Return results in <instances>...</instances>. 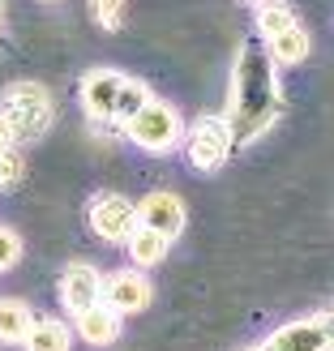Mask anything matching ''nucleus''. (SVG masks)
<instances>
[{
    "label": "nucleus",
    "mask_w": 334,
    "mask_h": 351,
    "mask_svg": "<svg viewBox=\"0 0 334 351\" xmlns=\"http://www.w3.org/2000/svg\"><path fill=\"white\" fill-rule=\"evenodd\" d=\"M17 257H22V240H17V232H9V227H0V270L17 266Z\"/></svg>",
    "instance_id": "obj_18"
},
{
    "label": "nucleus",
    "mask_w": 334,
    "mask_h": 351,
    "mask_svg": "<svg viewBox=\"0 0 334 351\" xmlns=\"http://www.w3.org/2000/svg\"><path fill=\"white\" fill-rule=\"evenodd\" d=\"M77 335L91 343V347H108V343H116V335H120V317H116L112 308L95 304V308L77 313Z\"/></svg>",
    "instance_id": "obj_10"
},
{
    "label": "nucleus",
    "mask_w": 334,
    "mask_h": 351,
    "mask_svg": "<svg viewBox=\"0 0 334 351\" xmlns=\"http://www.w3.org/2000/svg\"><path fill=\"white\" fill-rule=\"evenodd\" d=\"M253 351H330L326 339H322V330H318V317L313 322H287V326H278L274 335L253 347Z\"/></svg>",
    "instance_id": "obj_9"
},
{
    "label": "nucleus",
    "mask_w": 334,
    "mask_h": 351,
    "mask_svg": "<svg viewBox=\"0 0 334 351\" xmlns=\"http://www.w3.org/2000/svg\"><path fill=\"white\" fill-rule=\"evenodd\" d=\"M120 9H125V0H91L95 22H103V26H116L120 22Z\"/></svg>",
    "instance_id": "obj_19"
},
{
    "label": "nucleus",
    "mask_w": 334,
    "mask_h": 351,
    "mask_svg": "<svg viewBox=\"0 0 334 351\" xmlns=\"http://www.w3.org/2000/svg\"><path fill=\"white\" fill-rule=\"evenodd\" d=\"M22 343H26V351H69V326L64 322H34Z\"/></svg>",
    "instance_id": "obj_14"
},
{
    "label": "nucleus",
    "mask_w": 334,
    "mask_h": 351,
    "mask_svg": "<svg viewBox=\"0 0 334 351\" xmlns=\"http://www.w3.org/2000/svg\"><path fill=\"white\" fill-rule=\"evenodd\" d=\"M5 146H13V133H9V125H5V116H0V150Z\"/></svg>",
    "instance_id": "obj_21"
},
{
    "label": "nucleus",
    "mask_w": 334,
    "mask_h": 351,
    "mask_svg": "<svg viewBox=\"0 0 334 351\" xmlns=\"http://www.w3.org/2000/svg\"><path fill=\"white\" fill-rule=\"evenodd\" d=\"M125 244H129V257H133V266H137V270L159 266V261L167 257V240H163V236H154V232H146V227H133Z\"/></svg>",
    "instance_id": "obj_11"
},
{
    "label": "nucleus",
    "mask_w": 334,
    "mask_h": 351,
    "mask_svg": "<svg viewBox=\"0 0 334 351\" xmlns=\"http://www.w3.org/2000/svg\"><path fill=\"white\" fill-rule=\"evenodd\" d=\"M99 287H103V274L95 266H86V261H73V266L60 274V300L73 317L99 304Z\"/></svg>",
    "instance_id": "obj_7"
},
{
    "label": "nucleus",
    "mask_w": 334,
    "mask_h": 351,
    "mask_svg": "<svg viewBox=\"0 0 334 351\" xmlns=\"http://www.w3.org/2000/svg\"><path fill=\"white\" fill-rule=\"evenodd\" d=\"M22 176H26V154L17 146H5L0 150V189H13Z\"/></svg>",
    "instance_id": "obj_17"
},
{
    "label": "nucleus",
    "mask_w": 334,
    "mask_h": 351,
    "mask_svg": "<svg viewBox=\"0 0 334 351\" xmlns=\"http://www.w3.org/2000/svg\"><path fill=\"white\" fill-rule=\"evenodd\" d=\"M146 99H150V90H146L142 82H133V77H129V82H120V90H116V108H112V120L129 125V120L146 108Z\"/></svg>",
    "instance_id": "obj_15"
},
{
    "label": "nucleus",
    "mask_w": 334,
    "mask_h": 351,
    "mask_svg": "<svg viewBox=\"0 0 334 351\" xmlns=\"http://www.w3.org/2000/svg\"><path fill=\"white\" fill-rule=\"evenodd\" d=\"M232 154V125L223 116H202L189 129V163L198 171H219Z\"/></svg>",
    "instance_id": "obj_3"
},
{
    "label": "nucleus",
    "mask_w": 334,
    "mask_h": 351,
    "mask_svg": "<svg viewBox=\"0 0 334 351\" xmlns=\"http://www.w3.org/2000/svg\"><path fill=\"white\" fill-rule=\"evenodd\" d=\"M34 326V313L22 300H0V343H22Z\"/></svg>",
    "instance_id": "obj_12"
},
{
    "label": "nucleus",
    "mask_w": 334,
    "mask_h": 351,
    "mask_svg": "<svg viewBox=\"0 0 334 351\" xmlns=\"http://www.w3.org/2000/svg\"><path fill=\"white\" fill-rule=\"evenodd\" d=\"M99 304L112 308L116 317H125V313H142L150 304L146 274L142 270H116V274H108V278H103V287H99Z\"/></svg>",
    "instance_id": "obj_5"
},
{
    "label": "nucleus",
    "mask_w": 334,
    "mask_h": 351,
    "mask_svg": "<svg viewBox=\"0 0 334 351\" xmlns=\"http://www.w3.org/2000/svg\"><path fill=\"white\" fill-rule=\"evenodd\" d=\"M125 133L150 154H171L176 146H180V137H184V125H180V112H176L171 103L146 99V108L125 125Z\"/></svg>",
    "instance_id": "obj_2"
},
{
    "label": "nucleus",
    "mask_w": 334,
    "mask_h": 351,
    "mask_svg": "<svg viewBox=\"0 0 334 351\" xmlns=\"http://www.w3.org/2000/svg\"><path fill=\"white\" fill-rule=\"evenodd\" d=\"M0 9H5V0H0Z\"/></svg>",
    "instance_id": "obj_22"
},
{
    "label": "nucleus",
    "mask_w": 334,
    "mask_h": 351,
    "mask_svg": "<svg viewBox=\"0 0 334 351\" xmlns=\"http://www.w3.org/2000/svg\"><path fill=\"white\" fill-rule=\"evenodd\" d=\"M318 330H322V339H326V347L334 351V313H322V317H318Z\"/></svg>",
    "instance_id": "obj_20"
},
{
    "label": "nucleus",
    "mask_w": 334,
    "mask_h": 351,
    "mask_svg": "<svg viewBox=\"0 0 334 351\" xmlns=\"http://www.w3.org/2000/svg\"><path fill=\"white\" fill-rule=\"evenodd\" d=\"M270 56H274L278 64H300V60L309 56V30L296 22V26H287L283 34H274V39H270Z\"/></svg>",
    "instance_id": "obj_13"
},
{
    "label": "nucleus",
    "mask_w": 334,
    "mask_h": 351,
    "mask_svg": "<svg viewBox=\"0 0 334 351\" xmlns=\"http://www.w3.org/2000/svg\"><path fill=\"white\" fill-rule=\"evenodd\" d=\"M287 26H296V17L287 5H261L257 9V30L266 34V39H274V34H283Z\"/></svg>",
    "instance_id": "obj_16"
},
{
    "label": "nucleus",
    "mask_w": 334,
    "mask_h": 351,
    "mask_svg": "<svg viewBox=\"0 0 334 351\" xmlns=\"http://www.w3.org/2000/svg\"><path fill=\"white\" fill-rule=\"evenodd\" d=\"M91 227H95V236L125 244L129 232L137 227V206L129 197H120V193H99L91 202Z\"/></svg>",
    "instance_id": "obj_4"
},
{
    "label": "nucleus",
    "mask_w": 334,
    "mask_h": 351,
    "mask_svg": "<svg viewBox=\"0 0 334 351\" xmlns=\"http://www.w3.org/2000/svg\"><path fill=\"white\" fill-rule=\"evenodd\" d=\"M0 116H5L13 142H34L51 125V99L39 82H13L0 99Z\"/></svg>",
    "instance_id": "obj_1"
},
{
    "label": "nucleus",
    "mask_w": 334,
    "mask_h": 351,
    "mask_svg": "<svg viewBox=\"0 0 334 351\" xmlns=\"http://www.w3.org/2000/svg\"><path fill=\"white\" fill-rule=\"evenodd\" d=\"M120 77L116 69H95V73L82 77V108L91 120H112V108H116V90H120Z\"/></svg>",
    "instance_id": "obj_8"
},
{
    "label": "nucleus",
    "mask_w": 334,
    "mask_h": 351,
    "mask_svg": "<svg viewBox=\"0 0 334 351\" xmlns=\"http://www.w3.org/2000/svg\"><path fill=\"white\" fill-rule=\"evenodd\" d=\"M137 227H146V232L163 236L171 244L184 232V202L176 197V193H150V197L137 206Z\"/></svg>",
    "instance_id": "obj_6"
}]
</instances>
